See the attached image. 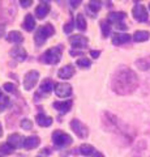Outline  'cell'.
Masks as SVG:
<instances>
[{
    "mask_svg": "<svg viewBox=\"0 0 150 157\" xmlns=\"http://www.w3.org/2000/svg\"><path fill=\"white\" fill-rule=\"evenodd\" d=\"M111 86H112V90L119 96L132 94L138 86V77L136 72H133L129 67L122 66L115 71Z\"/></svg>",
    "mask_w": 150,
    "mask_h": 157,
    "instance_id": "1",
    "label": "cell"
},
{
    "mask_svg": "<svg viewBox=\"0 0 150 157\" xmlns=\"http://www.w3.org/2000/svg\"><path fill=\"white\" fill-rule=\"evenodd\" d=\"M63 54V46H55L52 48H48L47 51H45L39 56V60L45 64H56L60 62Z\"/></svg>",
    "mask_w": 150,
    "mask_h": 157,
    "instance_id": "2",
    "label": "cell"
},
{
    "mask_svg": "<svg viewBox=\"0 0 150 157\" xmlns=\"http://www.w3.org/2000/svg\"><path fill=\"white\" fill-rule=\"evenodd\" d=\"M55 34V28L51 25V24H46V25L41 26L39 29L37 30L35 36H34V41H35V45L37 46H42L43 43L47 41L48 37L54 36Z\"/></svg>",
    "mask_w": 150,
    "mask_h": 157,
    "instance_id": "3",
    "label": "cell"
},
{
    "mask_svg": "<svg viewBox=\"0 0 150 157\" xmlns=\"http://www.w3.org/2000/svg\"><path fill=\"white\" fill-rule=\"evenodd\" d=\"M52 141H54V144L57 147V148H64V147L72 144V136L65 134V132L63 131H55L54 134H52Z\"/></svg>",
    "mask_w": 150,
    "mask_h": 157,
    "instance_id": "4",
    "label": "cell"
},
{
    "mask_svg": "<svg viewBox=\"0 0 150 157\" xmlns=\"http://www.w3.org/2000/svg\"><path fill=\"white\" fill-rule=\"evenodd\" d=\"M69 126H71V128L75 131V134L79 136V137H81V139H86V137H88L89 130H88V127H86L84 123H82L81 121H79V119L71 121Z\"/></svg>",
    "mask_w": 150,
    "mask_h": 157,
    "instance_id": "5",
    "label": "cell"
},
{
    "mask_svg": "<svg viewBox=\"0 0 150 157\" xmlns=\"http://www.w3.org/2000/svg\"><path fill=\"white\" fill-rule=\"evenodd\" d=\"M132 14H133V18L138 22H146L149 20L148 9L145 8L142 4H136L132 9Z\"/></svg>",
    "mask_w": 150,
    "mask_h": 157,
    "instance_id": "6",
    "label": "cell"
},
{
    "mask_svg": "<svg viewBox=\"0 0 150 157\" xmlns=\"http://www.w3.org/2000/svg\"><path fill=\"white\" fill-rule=\"evenodd\" d=\"M38 78H39V72L38 71H29L25 76V80H24V86H25L26 90H30L35 86V84L38 82Z\"/></svg>",
    "mask_w": 150,
    "mask_h": 157,
    "instance_id": "7",
    "label": "cell"
},
{
    "mask_svg": "<svg viewBox=\"0 0 150 157\" xmlns=\"http://www.w3.org/2000/svg\"><path fill=\"white\" fill-rule=\"evenodd\" d=\"M55 93L57 97L60 98H65L69 97L72 94V86L68 84V82H59V84L55 85Z\"/></svg>",
    "mask_w": 150,
    "mask_h": 157,
    "instance_id": "8",
    "label": "cell"
},
{
    "mask_svg": "<svg viewBox=\"0 0 150 157\" xmlns=\"http://www.w3.org/2000/svg\"><path fill=\"white\" fill-rule=\"evenodd\" d=\"M54 89H55V88H54V82H52V80H51V78H46V80H43L41 82L39 90H38V93H37V97L38 96H39V97L48 96Z\"/></svg>",
    "mask_w": 150,
    "mask_h": 157,
    "instance_id": "9",
    "label": "cell"
},
{
    "mask_svg": "<svg viewBox=\"0 0 150 157\" xmlns=\"http://www.w3.org/2000/svg\"><path fill=\"white\" fill-rule=\"evenodd\" d=\"M7 141H8V144L11 145L13 149H16V148H21V147H24L25 139H24L21 135H18V134H12V135L8 136Z\"/></svg>",
    "mask_w": 150,
    "mask_h": 157,
    "instance_id": "10",
    "label": "cell"
},
{
    "mask_svg": "<svg viewBox=\"0 0 150 157\" xmlns=\"http://www.w3.org/2000/svg\"><path fill=\"white\" fill-rule=\"evenodd\" d=\"M69 42L71 45L73 46V48H84L88 46V38L86 37H82V36H72L69 38Z\"/></svg>",
    "mask_w": 150,
    "mask_h": 157,
    "instance_id": "11",
    "label": "cell"
},
{
    "mask_svg": "<svg viewBox=\"0 0 150 157\" xmlns=\"http://www.w3.org/2000/svg\"><path fill=\"white\" fill-rule=\"evenodd\" d=\"M130 41V36L127 33H114L112 34V43L115 46H120Z\"/></svg>",
    "mask_w": 150,
    "mask_h": 157,
    "instance_id": "12",
    "label": "cell"
},
{
    "mask_svg": "<svg viewBox=\"0 0 150 157\" xmlns=\"http://www.w3.org/2000/svg\"><path fill=\"white\" fill-rule=\"evenodd\" d=\"M54 107L59 113H61V114H65V113H68L71 110V107H72V100L54 102Z\"/></svg>",
    "mask_w": 150,
    "mask_h": 157,
    "instance_id": "13",
    "label": "cell"
},
{
    "mask_svg": "<svg viewBox=\"0 0 150 157\" xmlns=\"http://www.w3.org/2000/svg\"><path fill=\"white\" fill-rule=\"evenodd\" d=\"M11 55H12V58H14L17 62H24L25 59L27 58V54H26V51L24 50L22 47H13L12 50H11Z\"/></svg>",
    "mask_w": 150,
    "mask_h": 157,
    "instance_id": "14",
    "label": "cell"
},
{
    "mask_svg": "<svg viewBox=\"0 0 150 157\" xmlns=\"http://www.w3.org/2000/svg\"><path fill=\"white\" fill-rule=\"evenodd\" d=\"M57 75H59L60 78H65V80L67 78H71L72 76L75 75V68H73V66L67 64L63 68H60L59 72H57Z\"/></svg>",
    "mask_w": 150,
    "mask_h": 157,
    "instance_id": "15",
    "label": "cell"
},
{
    "mask_svg": "<svg viewBox=\"0 0 150 157\" xmlns=\"http://www.w3.org/2000/svg\"><path fill=\"white\" fill-rule=\"evenodd\" d=\"M125 14L124 12H111V13H108V17H107V20L110 21V24L112 22V24H122V21L125 18Z\"/></svg>",
    "mask_w": 150,
    "mask_h": 157,
    "instance_id": "16",
    "label": "cell"
},
{
    "mask_svg": "<svg viewBox=\"0 0 150 157\" xmlns=\"http://www.w3.org/2000/svg\"><path fill=\"white\" fill-rule=\"evenodd\" d=\"M22 28L25 29L26 32H33V30H34V28H35V20H34V17H33L30 13L25 16V20H24V22H22Z\"/></svg>",
    "mask_w": 150,
    "mask_h": 157,
    "instance_id": "17",
    "label": "cell"
},
{
    "mask_svg": "<svg viewBox=\"0 0 150 157\" xmlns=\"http://www.w3.org/2000/svg\"><path fill=\"white\" fill-rule=\"evenodd\" d=\"M35 119H37V123L39 124L41 127H48V126L52 124V118L45 115L43 113H39V114H37Z\"/></svg>",
    "mask_w": 150,
    "mask_h": 157,
    "instance_id": "18",
    "label": "cell"
},
{
    "mask_svg": "<svg viewBox=\"0 0 150 157\" xmlns=\"http://www.w3.org/2000/svg\"><path fill=\"white\" fill-rule=\"evenodd\" d=\"M39 145V137L38 136H29L25 139V143H24V147L26 149H34Z\"/></svg>",
    "mask_w": 150,
    "mask_h": 157,
    "instance_id": "19",
    "label": "cell"
},
{
    "mask_svg": "<svg viewBox=\"0 0 150 157\" xmlns=\"http://www.w3.org/2000/svg\"><path fill=\"white\" fill-rule=\"evenodd\" d=\"M7 41H8V42H12V43H21V42L24 41V37H22V34H21L20 32L12 30V32L8 33Z\"/></svg>",
    "mask_w": 150,
    "mask_h": 157,
    "instance_id": "20",
    "label": "cell"
},
{
    "mask_svg": "<svg viewBox=\"0 0 150 157\" xmlns=\"http://www.w3.org/2000/svg\"><path fill=\"white\" fill-rule=\"evenodd\" d=\"M48 12H50V6L48 4H41V6H38L35 8V16L39 20L45 18Z\"/></svg>",
    "mask_w": 150,
    "mask_h": 157,
    "instance_id": "21",
    "label": "cell"
},
{
    "mask_svg": "<svg viewBox=\"0 0 150 157\" xmlns=\"http://www.w3.org/2000/svg\"><path fill=\"white\" fill-rule=\"evenodd\" d=\"M136 67L141 71H148L150 70V56L146 58H140L136 60Z\"/></svg>",
    "mask_w": 150,
    "mask_h": 157,
    "instance_id": "22",
    "label": "cell"
},
{
    "mask_svg": "<svg viewBox=\"0 0 150 157\" xmlns=\"http://www.w3.org/2000/svg\"><path fill=\"white\" fill-rule=\"evenodd\" d=\"M149 37H150V33L146 32V30H137L133 34L134 42H145V41L149 39Z\"/></svg>",
    "mask_w": 150,
    "mask_h": 157,
    "instance_id": "23",
    "label": "cell"
},
{
    "mask_svg": "<svg viewBox=\"0 0 150 157\" xmlns=\"http://www.w3.org/2000/svg\"><path fill=\"white\" fill-rule=\"evenodd\" d=\"M79 151H80V153L82 156H93L95 153V148L93 145H90V144H82L79 147Z\"/></svg>",
    "mask_w": 150,
    "mask_h": 157,
    "instance_id": "24",
    "label": "cell"
},
{
    "mask_svg": "<svg viewBox=\"0 0 150 157\" xmlns=\"http://www.w3.org/2000/svg\"><path fill=\"white\" fill-rule=\"evenodd\" d=\"M76 26L81 32L86 30V26H88V25H86V20L84 17V14H81V13L77 14V17H76Z\"/></svg>",
    "mask_w": 150,
    "mask_h": 157,
    "instance_id": "25",
    "label": "cell"
},
{
    "mask_svg": "<svg viewBox=\"0 0 150 157\" xmlns=\"http://www.w3.org/2000/svg\"><path fill=\"white\" fill-rule=\"evenodd\" d=\"M101 29H102L103 37H108V36H110V33H111V26H110V21H108V20L101 21Z\"/></svg>",
    "mask_w": 150,
    "mask_h": 157,
    "instance_id": "26",
    "label": "cell"
},
{
    "mask_svg": "<svg viewBox=\"0 0 150 157\" xmlns=\"http://www.w3.org/2000/svg\"><path fill=\"white\" fill-rule=\"evenodd\" d=\"M101 8H102V0H90L89 9H91L94 13H97Z\"/></svg>",
    "mask_w": 150,
    "mask_h": 157,
    "instance_id": "27",
    "label": "cell"
},
{
    "mask_svg": "<svg viewBox=\"0 0 150 157\" xmlns=\"http://www.w3.org/2000/svg\"><path fill=\"white\" fill-rule=\"evenodd\" d=\"M76 64L79 67H81V68H88V67H90L91 62H90V59H88V58H81V59H77Z\"/></svg>",
    "mask_w": 150,
    "mask_h": 157,
    "instance_id": "28",
    "label": "cell"
},
{
    "mask_svg": "<svg viewBox=\"0 0 150 157\" xmlns=\"http://www.w3.org/2000/svg\"><path fill=\"white\" fill-rule=\"evenodd\" d=\"M12 152H13V148L8 143L0 145V153H3V155H11Z\"/></svg>",
    "mask_w": 150,
    "mask_h": 157,
    "instance_id": "29",
    "label": "cell"
},
{
    "mask_svg": "<svg viewBox=\"0 0 150 157\" xmlns=\"http://www.w3.org/2000/svg\"><path fill=\"white\" fill-rule=\"evenodd\" d=\"M21 127L24 130H31L33 128V123L30 119H27V118H24L21 121Z\"/></svg>",
    "mask_w": 150,
    "mask_h": 157,
    "instance_id": "30",
    "label": "cell"
},
{
    "mask_svg": "<svg viewBox=\"0 0 150 157\" xmlns=\"http://www.w3.org/2000/svg\"><path fill=\"white\" fill-rule=\"evenodd\" d=\"M3 88H4V90L8 92V93H14L16 92V85L12 84V82H5V84L3 85Z\"/></svg>",
    "mask_w": 150,
    "mask_h": 157,
    "instance_id": "31",
    "label": "cell"
},
{
    "mask_svg": "<svg viewBox=\"0 0 150 157\" xmlns=\"http://www.w3.org/2000/svg\"><path fill=\"white\" fill-rule=\"evenodd\" d=\"M63 29H64V33H67V34L72 33V30H73V20L71 18L69 21H68V22H67L65 25H64V28H63Z\"/></svg>",
    "mask_w": 150,
    "mask_h": 157,
    "instance_id": "32",
    "label": "cell"
},
{
    "mask_svg": "<svg viewBox=\"0 0 150 157\" xmlns=\"http://www.w3.org/2000/svg\"><path fill=\"white\" fill-rule=\"evenodd\" d=\"M8 104H9V100L5 97H3L2 100H0V111H3L4 109H5V107L8 106Z\"/></svg>",
    "mask_w": 150,
    "mask_h": 157,
    "instance_id": "33",
    "label": "cell"
},
{
    "mask_svg": "<svg viewBox=\"0 0 150 157\" xmlns=\"http://www.w3.org/2000/svg\"><path fill=\"white\" fill-rule=\"evenodd\" d=\"M20 4H21V7L27 8V7H30L33 4V0H20Z\"/></svg>",
    "mask_w": 150,
    "mask_h": 157,
    "instance_id": "34",
    "label": "cell"
},
{
    "mask_svg": "<svg viewBox=\"0 0 150 157\" xmlns=\"http://www.w3.org/2000/svg\"><path fill=\"white\" fill-rule=\"evenodd\" d=\"M68 2H69V4L72 6V8H77L82 3V0H68Z\"/></svg>",
    "mask_w": 150,
    "mask_h": 157,
    "instance_id": "35",
    "label": "cell"
},
{
    "mask_svg": "<svg viewBox=\"0 0 150 157\" xmlns=\"http://www.w3.org/2000/svg\"><path fill=\"white\" fill-rule=\"evenodd\" d=\"M90 55H91V58H98L99 55H101V51H97V50H91L90 51Z\"/></svg>",
    "mask_w": 150,
    "mask_h": 157,
    "instance_id": "36",
    "label": "cell"
},
{
    "mask_svg": "<svg viewBox=\"0 0 150 157\" xmlns=\"http://www.w3.org/2000/svg\"><path fill=\"white\" fill-rule=\"evenodd\" d=\"M4 30H5V26H4L3 24H0V37H3V34H4Z\"/></svg>",
    "mask_w": 150,
    "mask_h": 157,
    "instance_id": "37",
    "label": "cell"
},
{
    "mask_svg": "<svg viewBox=\"0 0 150 157\" xmlns=\"http://www.w3.org/2000/svg\"><path fill=\"white\" fill-rule=\"evenodd\" d=\"M93 157H104V156L101 153V152H95V153L93 155Z\"/></svg>",
    "mask_w": 150,
    "mask_h": 157,
    "instance_id": "38",
    "label": "cell"
},
{
    "mask_svg": "<svg viewBox=\"0 0 150 157\" xmlns=\"http://www.w3.org/2000/svg\"><path fill=\"white\" fill-rule=\"evenodd\" d=\"M3 135V127H2V123H0V137Z\"/></svg>",
    "mask_w": 150,
    "mask_h": 157,
    "instance_id": "39",
    "label": "cell"
},
{
    "mask_svg": "<svg viewBox=\"0 0 150 157\" xmlns=\"http://www.w3.org/2000/svg\"><path fill=\"white\" fill-rule=\"evenodd\" d=\"M42 2H45V4H47V3H50V0H42Z\"/></svg>",
    "mask_w": 150,
    "mask_h": 157,
    "instance_id": "40",
    "label": "cell"
},
{
    "mask_svg": "<svg viewBox=\"0 0 150 157\" xmlns=\"http://www.w3.org/2000/svg\"><path fill=\"white\" fill-rule=\"evenodd\" d=\"M3 98V94H2V89H0V100Z\"/></svg>",
    "mask_w": 150,
    "mask_h": 157,
    "instance_id": "41",
    "label": "cell"
},
{
    "mask_svg": "<svg viewBox=\"0 0 150 157\" xmlns=\"http://www.w3.org/2000/svg\"><path fill=\"white\" fill-rule=\"evenodd\" d=\"M149 9H150V4H149Z\"/></svg>",
    "mask_w": 150,
    "mask_h": 157,
    "instance_id": "42",
    "label": "cell"
},
{
    "mask_svg": "<svg viewBox=\"0 0 150 157\" xmlns=\"http://www.w3.org/2000/svg\"><path fill=\"white\" fill-rule=\"evenodd\" d=\"M136 2H138V0H136Z\"/></svg>",
    "mask_w": 150,
    "mask_h": 157,
    "instance_id": "43",
    "label": "cell"
},
{
    "mask_svg": "<svg viewBox=\"0 0 150 157\" xmlns=\"http://www.w3.org/2000/svg\"><path fill=\"white\" fill-rule=\"evenodd\" d=\"M0 157H2V156H0Z\"/></svg>",
    "mask_w": 150,
    "mask_h": 157,
    "instance_id": "44",
    "label": "cell"
}]
</instances>
